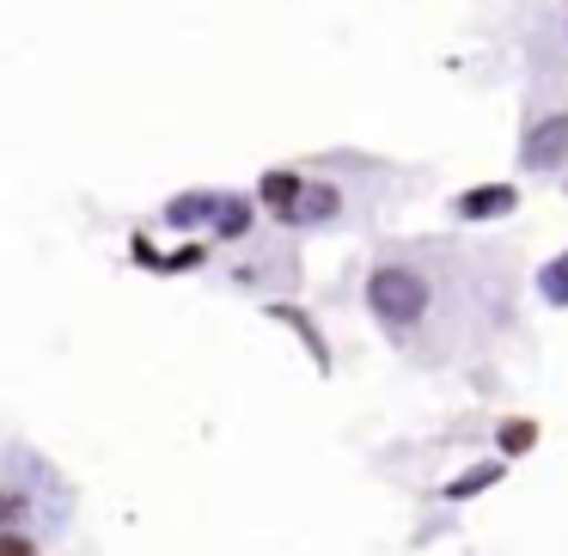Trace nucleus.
I'll return each instance as SVG.
<instances>
[{"label": "nucleus", "instance_id": "obj_1", "mask_svg": "<svg viewBox=\"0 0 568 556\" xmlns=\"http://www.w3.org/2000/svg\"><path fill=\"white\" fill-rule=\"evenodd\" d=\"M373 306H379L385 324H416L422 306H428V282L416 270H379L373 275Z\"/></svg>", "mask_w": 568, "mask_h": 556}, {"label": "nucleus", "instance_id": "obj_2", "mask_svg": "<svg viewBox=\"0 0 568 556\" xmlns=\"http://www.w3.org/2000/svg\"><path fill=\"white\" fill-rule=\"evenodd\" d=\"M263 202H270L282 221H324V214L336 209V190H312L287 172H270L263 178Z\"/></svg>", "mask_w": 568, "mask_h": 556}, {"label": "nucleus", "instance_id": "obj_3", "mask_svg": "<svg viewBox=\"0 0 568 556\" xmlns=\"http://www.w3.org/2000/svg\"><path fill=\"white\" fill-rule=\"evenodd\" d=\"M196 214H214V226H221V233H245V202H226V196H184V202H172V221L178 226H190L196 221Z\"/></svg>", "mask_w": 568, "mask_h": 556}, {"label": "nucleus", "instance_id": "obj_4", "mask_svg": "<svg viewBox=\"0 0 568 556\" xmlns=\"http://www.w3.org/2000/svg\"><path fill=\"white\" fill-rule=\"evenodd\" d=\"M562 160H568V117H550V123H538L526 135V165L531 172H550Z\"/></svg>", "mask_w": 568, "mask_h": 556}, {"label": "nucleus", "instance_id": "obj_5", "mask_svg": "<svg viewBox=\"0 0 568 556\" xmlns=\"http://www.w3.org/2000/svg\"><path fill=\"white\" fill-rule=\"evenodd\" d=\"M458 209H465L470 221H483V214H507V209H514V190H507V184H495V190H470V196L458 202Z\"/></svg>", "mask_w": 568, "mask_h": 556}, {"label": "nucleus", "instance_id": "obj_6", "mask_svg": "<svg viewBox=\"0 0 568 556\" xmlns=\"http://www.w3.org/2000/svg\"><path fill=\"white\" fill-rule=\"evenodd\" d=\"M538 294L550 300V306H568V251L556 263H544L538 270Z\"/></svg>", "mask_w": 568, "mask_h": 556}, {"label": "nucleus", "instance_id": "obj_7", "mask_svg": "<svg viewBox=\"0 0 568 556\" xmlns=\"http://www.w3.org/2000/svg\"><path fill=\"white\" fill-rule=\"evenodd\" d=\"M531 441H538V428H531V422H507V428H501V446H507V453H526Z\"/></svg>", "mask_w": 568, "mask_h": 556}, {"label": "nucleus", "instance_id": "obj_8", "mask_svg": "<svg viewBox=\"0 0 568 556\" xmlns=\"http://www.w3.org/2000/svg\"><path fill=\"white\" fill-rule=\"evenodd\" d=\"M483 483H495V465H477L470 477H458V483H453V495H470V489H483Z\"/></svg>", "mask_w": 568, "mask_h": 556}, {"label": "nucleus", "instance_id": "obj_9", "mask_svg": "<svg viewBox=\"0 0 568 556\" xmlns=\"http://www.w3.org/2000/svg\"><path fill=\"white\" fill-rule=\"evenodd\" d=\"M7 556H31V544L26 538H7Z\"/></svg>", "mask_w": 568, "mask_h": 556}]
</instances>
